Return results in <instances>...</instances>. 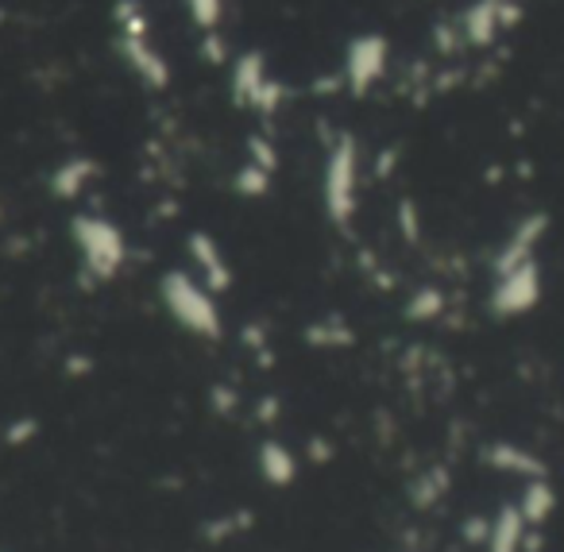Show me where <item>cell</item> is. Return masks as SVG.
Listing matches in <instances>:
<instances>
[{"label": "cell", "instance_id": "6", "mask_svg": "<svg viewBox=\"0 0 564 552\" xmlns=\"http://www.w3.org/2000/svg\"><path fill=\"white\" fill-rule=\"evenodd\" d=\"M74 240H78L86 267L101 279L117 274L120 263H124V236L105 217H78L74 220Z\"/></svg>", "mask_w": 564, "mask_h": 552}, {"label": "cell", "instance_id": "11", "mask_svg": "<svg viewBox=\"0 0 564 552\" xmlns=\"http://www.w3.org/2000/svg\"><path fill=\"white\" fill-rule=\"evenodd\" d=\"M89 174H94V163H89V159H70V163L55 174L58 194H78V190L86 186Z\"/></svg>", "mask_w": 564, "mask_h": 552}, {"label": "cell", "instance_id": "7", "mask_svg": "<svg viewBox=\"0 0 564 552\" xmlns=\"http://www.w3.org/2000/svg\"><path fill=\"white\" fill-rule=\"evenodd\" d=\"M387 58H391V43L383 40L379 32H364L348 43L345 51V86L348 94L368 97L371 89L383 82L387 74Z\"/></svg>", "mask_w": 564, "mask_h": 552}, {"label": "cell", "instance_id": "3", "mask_svg": "<svg viewBox=\"0 0 564 552\" xmlns=\"http://www.w3.org/2000/svg\"><path fill=\"white\" fill-rule=\"evenodd\" d=\"M163 305L174 321H178L186 333L205 336V340H217L225 333L220 325V310H217V294L205 286L197 274L186 271H171L163 279Z\"/></svg>", "mask_w": 564, "mask_h": 552}, {"label": "cell", "instance_id": "2", "mask_svg": "<svg viewBox=\"0 0 564 552\" xmlns=\"http://www.w3.org/2000/svg\"><path fill=\"white\" fill-rule=\"evenodd\" d=\"M112 17H117L120 58H124L128 71L135 74V82L155 89V94L171 86V66H166L163 51H159L155 35H151V20H148V12H143L140 0H120Z\"/></svg>", "mask_w": 564, "mask_h": 552}, {"label": "cell", "instance_id": "10", "mask_svg": "<svg viewBox=\"0 0 564 552\" xmlns=\"http://www.w3.org/2000/svg\"><path fill=\"white\" fill-rule=\"evenodd\" d=\"M225 4L228 0H186V12L194 20V28H202L205 35H217L220 20H225Z\"/></svg>", "mask_w": 564, "mask_h": 552}, {"label": "cell", "instance_id": "4", "mask_svg": "<svg viewBox=\"0 0 564 552\" xmlns=\"http://www.w3.org/2000/svg\"><path fill=\"white\" fill-rule=\"evenodd\" d=\"M360 194V148L352 136H337L325 151L322 166V202L333 225H348Z\"/></svg>", "mask_w": 564, "mask_h": 552}, {"label": "cell", "instance_id": "12", "mask_svg": "<svg viewBox=\"0 0 564 552\" xmlns=\"http://www.w3.org/2000/svg\"><path fill=\"white\" fill-rule=\"evenodd\" d=\"M263 472L271 475L274 483H286L294 475V459L279 448V444H267L263 448Z\"/></svg>", "mask_w": 564, "mask_h": 552}, {"label": "cell", "instance_id": "8", "mask_svg": "<svg viewBox=\"0 0 564 552\" xmlns=\"http://www.w3.org/2000/svg\"><path fill=\"white\" fill-rule=\"evenodd\" d=\"M518 20V0H476L460 17V40L468 47H487Z\"/></svg>", "mask_w": 564, "mask_h": 552}, {"label": "cell", "instance_id": "9", "mask_svg": "<svg viewBox=\"0 0 564 552\" xmlns=\"http://www.w3.org/2000/svg\"><path fill=\"white\" fill-rule=\"evenodd\" d=\"M189 251H194V263H197V279L205 282L209 290H220L228 282V263L220 256V248L209 240V236H194L189 240Z\"/></svg>", "mask_w": 564, "mask_h": 552}, {"label": "cell", "instance_id": "5", "mask_svg": "<svg viewBox=\"0 0 564 552\" xmlns=\"http://www.w3.org/2000/svg\"><path fill=\"white\" fill-rule=\"evenodd\" d=\"M232 97L236 105L259 112V117H274L282 109V101H286V89L267 71L263 55H240L232 63Z\"/></svg>", "mask_w": 564, "mask_h": 552}, {"label": "cell", "instance_id": "1", "mask_svg": "<svg viewBox=\"0 0 564 552\" xmlns=\"http://www.w3.org/2000/svg\"><path fill=\"white\" fill-rule=\"evenodd\" d=\"M541 232H545V217H525L507 236L499 259H495L491 310L499 317H522V313H530L541 302V263H538Z\"/></svg>", "mask_w": 564, "mask_h": 552}]
</instances>
